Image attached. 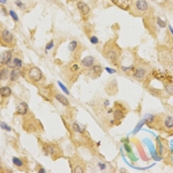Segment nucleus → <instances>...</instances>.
Segmentation results:
<instances>
[{"instance_id":"1","label":"nucleus","mask_w":173,"mask_h":173,"mask_svg":"<svg viewBox=\"0 0 173 173\" xmlns=\"http://www.w3.org/2000/svg\"><path fill=\"white\" fill-rule=\"evenodd\" d=\"M21 76H23L28 82L38 87L44 86L46 80L43 71L35 65H25L21 68Z\"/></svg>"},{"instance_id":"2","label":"nucleus","mask_w":173,"mask_h":173,"mask_svg":"<svg viewBox=\"0 0 173 173\" xmlns=\"http://www.w3.org/2000/svg\"><path fill=\"white\" fill-rule=\"evenodd\" d=\"M102 53L106 60L112 63L113 65L119 66L121 63L122 50L120 46L116 43V41L110 40L104 45L102 48Z\"/></svg>"},{"instance_id":"3","label":"nucleus","mask_w":173,"mask_h":173,"mask_svg":"<svg viewBox=\"0 0 173 173\" xmlns=\"http://www.w3.org/2000/svg\"><path fill=\"white\" fill-rule=\"evenodd\" d=\"M83 68L81 64L78 63L77 61H73L63 67V69L61 70V75L68 85H72L78 79L79 75L81 74Z\"/></svg>"},{"instance_id":"4","label":"nucleus","mask_w":173,"mask_h":173,"mask_svg":"<svg viewBox=\"0 0 173 173\" xmlns=\"http://www.w3.org/2000/svg\"><path fill=\"white\" fill-rule=\"evenodd\" d=\"M41 149L43 150V153L45 155H48L53 160H57L58 158H61L63 153L60 145L56 142H42L40 141Z\"/></svg>"},{"instance_id":"5","label":"nucleus","mask_w":173,"mask_h":173,"mask_svg":"<svg viewBox=\"0 0 173 173\" xmlns=\"http://www.w3.org/2000/svg\"><path fill=\"white\" fill-rule=\"evenodd\" d=\"M149 11V6L146 0H134L130 9V14L134 17L145 16Z\"/></svg>"},{"instance_id":"6","label":"nucleus","mask_w":173,"mask_h":173,"mask_svg":"<svg viewBox=\"0 0 173 173\" xmlns=\"http://www.w3.org/2000/svg\"><path fill=\"white\" fill-rule=\"evenodd\" d=\"M23 128L28 133H35L38 132L40 128H42V125L40 124V121H38L32 113L29 112L27 115H25ZM43 129V128H42Z\"/></svg>"},{"instance_id":"7","label":"nucleus","mask_w":173,"mask_h":173,"mask_svg":"<svg viewBox=\"0 0 173 173\" xmlns=\"http://www.w3.org/2000/svg\"><path fill=\"white\" fill-rule=\"evenodd\" d=\"M0 44L1 47L10 49H14L16 46V39L13 34L3 26H1V32H0Z\"/></svg>"},{"instance_id":"8","label":"nucleus","mask_w":173,"mask_h":173,"mask_svg":"<svg viewBox=\"0 0 173 173\" xmlns=\"http://www.w3.org/2000/svg\"><path fill=\"white\" fill-rule=\"evenodd\" d=\"M149 70L150 67L149 64H146V63H138V64H134L132 76L134 79L138 80V81H143L149 75Z\"/></svg>"},{"instance_id":"9","label":"nucleus","mask_w":173,"mask_h":173,"mask_svg":"<svg viewBox=\"0 0 173 173\" xmlns=\"http://www.w3.org/2000/svg\"><path fill=\"white\" fill-rule=\"evenodd\" d=\"M71 171L73 173H84L86 170V164L78 155H74L69 159Z\"/></svg>"},{"instance_id":"10","label":"nucleus","mask_w":173,"mask_h":173,"mask_svg":"<svg viewBox=\"0 0 173 173\" xmlns=\"http://www.w3.org/2000/svg\"><path fill=\"white\" fill-rule=\"evenodd\" d=\"M113 120L115 121V123L119 125L123 119L125 118L127 111L125 109V106H123L120 102H115V107L113 109Z\"/></svg>"},{"instance_id":"11","label":"nucleus","mask_w":173,"mask_h":173,"mask_svg":"<svg viewBox=\"0 0 173 173\" xmlns=\"http://www.w3.org/2000/svg\"><path fill=\"white\" fill-rule=\"evenodd\" d=\"M54 92H56V89H54L52 84H50V85L41 86L40 89H39L40 95L47 101H50V102L52 101L53 98H54Z\"/></svg>"},{"instance_id":"12","label":"nucleus","mask_w":173,"mask_h":173,"mask_svg":"<svg viewBox=\"0 0 173 173\" xmlns=\"http://www.w3.org/2000/svg\"><path fill=\"white\" fill-rule=\"evenodd\" d=\"M102 72H103L102 66L99 64H94L90 68H87V70L85 71V76H87L90 79H97L101 76Z\"/></svg>"},{"instance_id":"13","label":"nucleus","mask_w":173,"mask_h":173,"mask_svg":"<svg viewBox=\"0 0 173 173\" xmlns=\"http://www.w3.org/2000/svg\"><path fill=\"white\" fill-rule=\"evenodd\" d=\"M12 162H13L14 166L19 171L27 172L28 171V160L26 157H16L14 156L12 158Z\"/></svg>"},{"instance_id":"14","label":"nucleus","mask_w":173,"mask_h":173,"mask_svg":"<svg viewBox=\"0 0 173 173\" xmlns=\"http://www.w3.org/2000/svg\"><path fill=\"white\" fill-rule=\"evenodd\" d=\"M8 67H10L11 69L13 68H19L21 69L23 67V57H22V54L20 53H13V57H12V61H10L9 64L7 65Z\"/></svg>"},{"instance_id":"15","label":"nucleus","mask_w":173,"mask_h":173,"mask_svg":"<svg viewBox=\"0 0 173 173\" xmlns=\"http://www.w3.org/2000/svg\"><path fill=\"white\" fill-rule=\"evenodd\" d=\"M134 0H111L113 4H115L117 7L121 8L122 10L130 11Z\"/></svg>"},{"instance_id":"16","label":"nucleus","mask_w":173,"mask_h":173,"mask_svg":"<svg viewBox=\"0 0 173 173\" xmlns=\"http://www.w3.org/2000/svg\"><path fill=\"white\" fill-rule=\"evenodd\" d=\"M29 113V106L25 101L21 100L16 103V115L25 116Z\"/></svg>"},{"instance_id":"17","label":"nucleus","mask_w":173,"mask_h":173,"mask_svg":"<svg viewBox=\"0 0 173 173\" xmlns=\"http://www.w3.org/2000/svg\"><path fill=\"white\" fill-rule=\"evenodd\" d=\"M77 8H78V11L80 12V14H81V16H82V18L84 20H86L90 14L89 6H88L86 3H84L82 1H78L77 2Z\"/></svg>"},{"instance_id":"18","label":"nucleus","mask_w":173,"mask_h":173,"mask_svg":"<svg viewBox=\"0 0 173 173\" xmlns=\"http://www.w3.org/2000/svg\"><path fill=\"white\" fill-rule=\"evenodd\" d=\"M13 52L12 50H6V52H3L1 53V57H0V64L1 66L3 65H8L12 61V57H13Z\"/></svg>"},{"instance_id":"19","label":"nucleus","mask_w":173,"mask_h":173,"mask_svg":"<svg viewBox=\"0 0 173 173\" xmlns=\"http://www.w3.org/2000/svg\"><path fill=\"white\" fill-rule=\"evenodd\" d=\"M95 62H96V60L94 57L88 56V57H85L80 61V64H81L83 69H87V68H90L91 66H93L95 64Z\"/></svg>"},{"instance_id":"20","label":"nucleus","mask_w":173,"mask_h":173,"mask_svg":"<svg viewBox=\"0 0 173 173\" xmlns=\"http://www.w3.org/2000/svg\"><path fill=\"white\" fill-rule=\"evenodd\" d=\"M11 68L6 65L1 66V69H0V81L4 82L6 80H9L10 77V73H11Z\"/></svg>"},{"instance_id":"21","label":"nucleus","mask_w":173,"mask_h":173,"mask_svg":"<svg viewBox=\"0 0 173 173\" xmlns=\"http://www.w3.org/2000/svg\"><path fill=\"white\" fill-rule=\"evenodd\" d=\"M11 95H12V90H11L10 86H8V85L1 86V88H0V97H1V102L4 99H8Z\"/></svg>"},{"instance_id":"22","label":"nucleus","mask_w":173,"mask_h":173,"mask_svg":"<svg viewBox=\"0 0 173 173\" xmlns=\"http://www.w3.org/2000/svg\"><path fill=\"white\" fill-rule=\"evenodd\" d=\"M54 98H56L61 105H63V106H65V107L70 106V102L68 101V99H67L63 94L58 93L57 90H56V92H54Z\"/></svg>"},{"instance_id":"23","label":"nucleus","mask_w":173,"mask_h":173,"mask_svg":"<svg viewBox=\"0 0 173 173\" xmlns=\"http://www.w3.org/2000/svg\"><path fill=\"white\" fill-rule=\"evenodd\" d=\"M21 76V69L19 68H13L11 70L10 73V77H9V81L10 82H16Z\"/></svg>"},{"instance_id":"24","label":"nucleus","mask_w":173,"mask_h":173,"mask_svg":"<svg viewBox=\"0 0 173 173\" xmlns=\"http://www.w3.org/2000/svg\"><path fill=\"white\" fill-rule=\"evenodd\" d=\"M71 129H72L75 133H78V134H84L85 133V128H84L83 126H81L80 124H78V123H76V122H74V123L71 125Z\"/></svg>"},{"instance_id":"25","label":"nucleus","mask_w":173,"mask_h":173,"mask_svg":"<svg viewBox=\"0 0 173 173\" xmlns=\"http://www.w3.org/2000/svg\"><path fill=\"white\" fill-rule=\"evenodd\" d=\"M79 47V43H77L76 41H71L70 43H69V46H68V50H69V52L70 53H72L73 54L75 53L78 50V48Z\"/></svg>"},{"instance_id":"26","label":"nucleus","mask_w":173,"mask_h":173,"mask_svg":"<svg viewBox=\"0 0 173 173\" xmlns=\"http://www.w3.org/2000/svg\"><path fill=\"white\" fill-rule=\"evenodd\" d=\"M15 4L20 8L21 10H25V8H26V5H25V4L22 1H21V0H16Z\"/></svg>"},{"instance_id":"27","label":"nucleus","mask_w":173,"mask_h":173,"mask_svg":"<svg viewBox=\"0 0 173 173\" xmlns=\"http://www.w3.org/2000/svg\"><path fill=\"white\" fill-rule=\"evenodd\" d=\"M156 22H157V25L160 28H165V26H166L165 22H163V21L160 19L159 17H157V18H156Z\"/></svg>"},{"instance_id":"28","label":"nucleus","mask_w":173,"mask_h":173,"mask_svg":"<svg viewBox=\"0 0 173 173\" xmlns=\"http://www.w3.org/2000/svg\"><path fill=\"white\" fill-rule=\"evenodd\" d=\"M36 171H37V172H39V173H40V172H42V173H46V172H47V170H46L45 168L41 165V164H37Z\"/></svg>"},{"instance_id":"29","label":"nucleus","mask_w":173,"mask_h":173,"mask_svg":"<svg viewBox=\"0 0 173 173\" xmlns=\"http://www.w3.org/2000/svg\"><path fill=\"white\" fill-rule=\"evenodd\" d=\"M157 150H158L159 154H162V145H161V142H160L159 138L157 140Z\"/></svg>"},{"instance_id":"30","label":"nucleus","mask_w":173,"mask_h":173,"mask_svg":"<svg viewBox=\"0 0 173 173\" xmlns=\"http://www.w3.org/2000/svg\"><path fill=\"white\" fill-rule=\"evenodd\" d=\"M90 42L92 44H94V45H97L99 43V40H98V38L97 37H95V36H92V37H90Z\"/></svg>"},{"instance_id":"31","label":"nucleus","mask_w":173,"mask_h":173,"mask_svg":"<svg viewBox=\"0 0 173 173\" xmlns=\"http://www.w3.org/2000/svg\"><path fill=\"white\" fill-rule=\"evenodd\" d=\"M1 128L3 129V130H5V131H7V132H11V128L8 125H6L5 123H1Z\"/></svg>"},{"instance_id":"32","label":"nucleus","mask_w":173,"mask_h":173,"mask_svg":"<svg viewBox=\"0 0 173 173\" xmlns=\"http://www.w3.org/2000/svg\"><path fill=\"white\" fill-rule=\"evenodd\" d=\"M10 15L12 16V18H13V20L14 21H16V22H18V17H17V14L15 13L14 11H10Z\"/></svg>"},{"instance_id":"33","label":"nucleus","mask_w":173,"mask_h":173,"mask_svg":"<svg viewBox=\"0 0 173 173\" xmlns=\"http://www.w3.org/2000/svg\"><path fill=\"white\" fill-rule=\"evenodd\" d=\"M53 41L52 40L47 46H46V49H47V50H50V49H53Z\"/></svg>"},{"instance_id":"34","label":"nucleus","mask_w":173,"mask_h":173,"mask_svg":"<svg viewBox=\"0 0 173 173\" xmlns=\"http://www.w3.org/2000/svg\"><path fill=\"white\" fill-rule=\"evenodd\" d=\"M98 165H99V168H100V169L101 170H104V169H106V164H105V163H99L98 164Z\"/></svg>"},{"instance_id":"35","label":"nucleus","mask_w":173,"mask_h":173,"mask_svg":"<svg viewBox=\"0 0 173 173\" xmlns=\"http://www.w3.org/2000/svg\"><path fill=\"white\" fill-rule=\"evenodd\" d=\"M1 12H2V13H3L4 15H5V16H7V15H8V12L6 11V9H5V7H4L3 5L1 6Z\"/></svg>"},{"instance_id":"36","label":"nucleus","mask_w":173,"mask_h":173,"mask_svg":"<svg viewBox=\"0 0 173 173\" xmlns=\"http://www.w3.org/2000/svg\"><path fill=\"white\" fill-rule=\"evenodd\" d=\"M124 146H125V149H127V151H128V153H131V151H132V149H131L130 145H128V143H126V145H125Z\"/></svg>"},{"instance_id":"37","label":"nucleus","mask_w":173,"mask_h":173,"mask_svg":"<svg viewBox=\"0 0 173 173\" xmlns=\"http://www.w3.org/2000/svg\"><path fill=\"white\" fill-rule=\"evenodd\" d=\"M58 84H60V85L61 86V88H62V89H63V91H64V92H65V93H67V94H68V91H67V90L65 89V87H64V86H63V85H62V84H61V82H60V83H58Z\"/></svg>"},{"instance_id":"38","label":"nucleus","mask_w":173,"mask_h":173,"mask_svg":"<svg viewBox=\"0 0 173 173\" xmlns=\"http://www.w3.org/2000/svg\"><path fill=\"white\" fill-rule=\"evenodd\" d=\"M106 69L108 70L109 73H114V72H115V70H114V69H110V68H106Z\"/></svg>"},{"instance_id":"39","label":"nucleus","mask_w":173,"mask_h":173,"mask_svg":"<svg viewBox=\"0 0 173 173\" xmlns=\"http://www.w3.org/2000/svg\"><path fill=\"white\" fill-rule=\"evenodd\" d=\"M169 29H170V31H171V33H172V35H173V29H172V27H171V26H169Z\"/></svg>"},{"instance_id":"40","label":"nucleus","mask_w":173,"mask_h":173,"mask_svg":"<svg viewBox=\"0 0 173 173\" xmlns=\"http://www.w3.org/2000/svg\"><path fill=\"white\" fill-rule=\"evenodd\" d=\"M5 2H6V0H1V4H2V5H3V4L5 3Z\"/></svg>"},{"instance_id":"41","label":"nucleus","mask_w":173,"mask_h":173,"mask_svg":"<svg viewBox=\"0 0 173 173\" xmlns=\"http://www.w3.org/2000/svg\"><path fill=\"white\" fill-rule=\"evenodd\" d=\"M153 1H155V0H153Z\"/></svg>"},{"instance_id":"42","label":"nucleus","mask_w":173,"mask_h":173,"mask_svg":"<svg viewBox=\"0 0 173 173\" xmlns=\"http://www.w3.org/2000/svg\"><path fill=\"white\" fill-rule=\"evenodd\" d=\"M67 1H68V0H67Z\"/></svg>"}]
</instances>
